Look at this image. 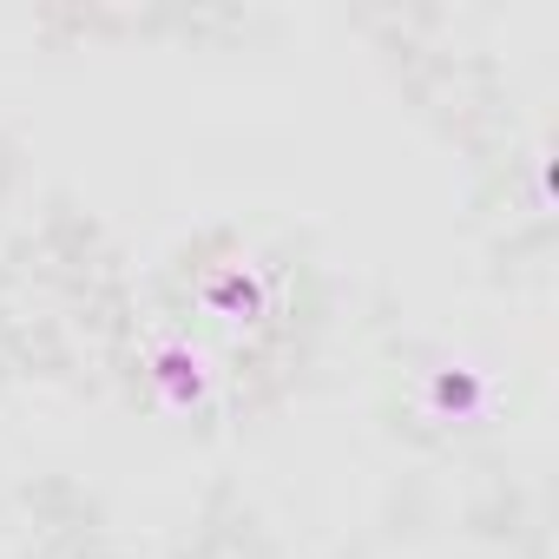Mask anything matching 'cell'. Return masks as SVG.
Returning <instances> with one entry per match:
<instances>
[{
	"mask_svg": "<svg viewBox=\"0 0 559 559\" xmlns=\"http://www.w3.org/2000/svg\"><path fill=\"white\" fill-rule=\"evenodd\" d=\"M211 304H230V310H250V304H257V290H250V284H237V276H224V284H211Z\"/></svg>",
	"mask_w": 559,
	"mask_h": 559,
	"instance_id": "6da1fadb",
	"label": "cell"
}]
</instances>
